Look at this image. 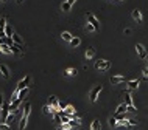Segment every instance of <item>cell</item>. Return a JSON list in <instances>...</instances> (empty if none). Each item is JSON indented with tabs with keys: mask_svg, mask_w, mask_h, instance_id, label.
I'll return each instance as SVG.
<instances>
[{
	"mask_svg": "<svg viewBox=\"0 0 148 130\" xmlns=\"http://www.w3.org/2000/svg\"><path fill=\"white\" fill-rule=\"evenodd\" d=\"M53 118H55V122L58 124V127L62 124V121H61V116H59V113H53Z\"/></svg>",
	"mask_w": 148,
	"mask_h": 130,
	"instance_id": "cell-26",
	"label": "cell"
},
{
	"mask_svg": "<svg viewBox=\"0 0 148 130\" xmlns=\"http://www.w3.org/2000/svg\"><path fill=\"white\" fill-rule=\"evenodd\" d=\"M122 2H125V0H122Z\"/></svg>",
	"mask_w": 148,
	"mask_h": 130,
	"instance_id": "cell-42",
	"label": "cell"
},
{
	"mask_svg": "<svg viewBox=\"0 0 148 130\" xmlns=\"http://www.w3.org/2000/svg\"><path fill=\"white\" fill-rule=\"evenodd\" d=\"M0 107H2V104H0Z\"/></svg>",
	"mask_w": 148,
	"mask_h": 130,
	"instance_id": "cell-41",
	"label": "cell"
},
{
	"mask_svg": "<svg viewBox=\"0 0 148 130\" xmlns=\"http://www.w3.org/2000/svg\"><path fill=\"white\" fill-rule=\"evenodd\" d=\"M0 104L3 105V94H2V93H0Z\"/></svg>",
	"mask_w": 148,
	"mask_h": 130,
	"instance_id": "cell-37",
	"label": "cell"
},
{
	"mask_svg": "<svg viewBox=\"0 0 148 130\" xmlns=\"http://www.w3.org/2000/svg\"><path fill=\"white\" fill-rule=\"evenodd\" d=\"M0 74L3 76V79H10V68L6 65H0Z\"/></svg>",
	"mask_w": 148,
	"mask_h": 130,
	"instance_id": "cell-9",
	"label": "cell"
},
{
	"mask_svg": "<svg viewBox=\"0 0 148 130\" xmlns=\"http://www.w3.org/2000/svg\"><path fill=\"white\" fill-rule=\"evenodd\" d=\"M50 104H52V109H53V112H56V113L62 112V109H61V104H59V101H58V98H56V96H50Z\"/></svg>",
	"mask_w": 148,
	"mask_h": 130,
	"instance_id": "cell-3",
	"label": "cell"
},
{
	"mask_svg": "<svg viewBox=\"0 0 148 130\" xmlns=\"http://www.w3.org/2000/svg\"><path fill=\"white\" fill-rule=\"evenodd\" d=\"M87 23H90L95 28V31H98L100 29V22H98V19L94 16V14H87Z\"/></svg>",
	"mask_w": 148,
	"mask_h": 130,
	"instance_id": "cell-4",
	"label": "cell"
},
{
	"mask_svg": "<svg viewBox=\"0 0 148 130\" xmlns=\"http://www.w3.org/2000/svg\"><path fill=\"white\" fill-rule=\"evenodd\" d=\"M10 48H11V53H14V54H20V53L24 51V47H19V45H16L14 42L10 45Z\"/></svg>",
	"mask_w": 148,
	"mask_h": 130,
	"instance_id": "cell-11",
	"label": "cell"
},
{
	"mask_svg": "<svg viewBox=\"0 0 148 130\" xmlns=\"http://www.w3.org/2000/svg\"><path fill=\"white\" fill-rule=\"evenodd\" d=\"M0 2H5V0H0Z\"/></svg>",
	"mask_w": 148,
	"mask_h": 130,
	"instance_id": "cell-40",
	"label": "cell"
},
{
	"mask_svg": "<svg viewBox=\"0 0 148 130\" xmlns=\"http://www.w3.org/2000/svg\"><path fill=\"white\" fill-rule=\"evenodd\" d=\"M101 88H103V85H95L92 90H90V102H97L98 94H100Z\"/></svg>",
	"mask_w": 148,
	"mask_h": 130,
	"instance_id": "cell-2",
	"label": "cell"
},
{
	"mask_svg": "<svg viewBox=\"0 0 148 130\" xmlns=\"http://www.w3.org/2000/svg\"><path fill=\"white\" fill-rule=\"evenodd\" d=\"M22 104V101L20 99H16V101H11V104L8 107V112L10 113H16L17 112V109H19V105Z\"/></svg>",
	"mask_w": 148,
	"mask_h": 130,
	"instance_id": "cell-7",
	"label": "cell"
},
{
	"mask_svg": "<svg viewBox=\"0 0 148 130\" xmlns=\"http://www.w3.org/2000/svg\"><path fill=\"white\" fill-rule=\"evenodd\" d=\"M67 3H70V5H73V3H75V0H67Z\"/></svg>",
	"mask_w": 148,
	"mask_h": 130,
	"instance_id": "cell-38",
	"label": "cell"
},
{
	"mask_svg": "<svg viewBox=\"0 0 148 130\" xmlns=\"http://www.w3.org/2000/svg\"><path fill=\"white\" fill-rule=\"evenodd\" d=\"M122 82H125V76H122V74H117V76H112L111 78V84H122Z\"/></svg>",
	"mask_w": 148,
	"mask_h": 130,
	"instance_id": "cell-12",
	"label": "cell"
},
{
	"mask_svg": "<svg viewBox=\"0 0 148 130\" xmlns=\"http://www.w3.org/2000/svg\"><path fill=\"white\" fill-rule=\"evenodd\" d=\"M86 29H87V31H95V28H94V26L90 25V23H87V25H86Z\"/></svg>",
	"mask_w": 148,
	"mask_h": 130,
	"instance_id": "cell-34",
	"label": "cell"
},
{
	"mask_svg": "<svg viewBox=\"0 0 148 130\" xmlns=\"http://www.w3.org/2000/svg\"><path fill=\"white\" fill-rule=\"evenodd\" d=\"M26 93H28V87H26V88H24V90H20V91H19V96H17V99H20V101H22V99H24V98L26 96Z\"/></svg>",
	"mask_w": 148,
	"mask_h": 130,
	"instance_id": "cell-25",
	"label": "cell"
},
{
	"mask_svg": "<svg viewBox=\"0 0 148 130\" xmlns=\"http://www.w3.org/2000/svg\"><path fill=\"white\" fill-rule=\"evenodd\" d=\"M5 36H6V39H11L13 37V28L6 23V26H5Z\"/></svg>",
	"mask_w": 148,
	"mask_h": 130,
	"instance_id": "cell-18",
	"label": "cell"
},
{
	"mask_svg": "<svg viewBox=\"0 0 148 130\" xmlns=\"http://www.w3.org/2000/svg\"><path fill=\"white\" fill-rule=\"evenodd\" d=\"M125 104H126L128 107H131V105H134L132 104V98H131V94H130V91H125Z\"/></svg>",
	"mask_w": 148,
	"mask_h": 130,
	"instance_id": "cell-15",
	"label": "cell"
},
{
	"mask_svg": "<svg viewBox=\"0 0 148 130\" xmlns=\"http://www.w3.org/2000/svg\"><path fill=\"white\" fill-rule=\"evenodd\" d=\"M94 54H95V50H94L92 47H89V48H87V51H86V59H92V57H94Z\"/></svg>",
	"mask_w": 148,
	"mask_h": 130,
	"instance_id": "cell-19",
	"label": "cell"
},
{
	"mask_svg": "<svg viewBox=\"0 0 148 130\" xmlns=\"http://www.w3.org/2000/svg\"><path fill=\"white\" fill-rule=\"evenodd\" d=\"M100 129H101L100 119H94L92 121V125H90V130H100Z\"/></svg>",
	"mask_w": 148,
	"mask_h": 130,
	"instance_id": "cell-17",
	"label": "cell"
},
{
	"mask_svg": "<svg viewBox=\"0 0 148 130\" xmlns=\"http://www.w3.org/2000/svg\"><path fill=\"white\" fill-rule=\"evenodd\" d=\"M61 36H62V39H64V40H67V42H70L72 39H73V37H72V34H70L69 31H62Z\"/></svg>",
	"mask_w": 148,
	"mask_h": 130,
	"instance_id": "cell-23",
	"label": "cell"
},
{
	"mask_svg": "<svg viewBox=\"0 0 148 130\" xmlns=\"http://www.w3.org/2000/svg\"><path fill=\"white\" fill-rule=\"evenodd\" d=\"M30 81H31V78H30V76H25V79H22V81L17 84V87H16V91H17V93H19L20 90L26 88V87H28V84H30Z\"/></svg>",
	"mask_w": 148,
	"mask_h": 130,
	"instance_id": "cell-6",
	"label": "cell"
},
{
	"mask_svg": "<svg viewBox=\"0 0 148 130\" xmlns=\"http://www.w3.org/2000/svg\"><path fill=\"white\" fill-rule=\"evenodd\" d=\"M140 85V81L139 79H132V81H128V88L130 90H137Z\"/></svg>",
	"mask_w": 148,
	"mask_h": 130,
	"instance_id": "cell-10",
	"label": "cell"
},
{
	"mask_svg": "<svg viewBox=\"0 0 148 130\" xmlns=\"http://www.w3.org/2000/svg\"><path fill=\"white\" fill-rule=\"evenodd\" d=\"M0 51L5 53V54H11V48H10L6 44H2V45H0Z\"/></svg>",
	"mask_w": 148,
	"mask_h": 130,
	"instance_id": "cell-20",
	"label": "cell"
},
{
	"mask_svg": "<svg viewBox=\"0 0 148 130\" xmlns=\"http://www.w3.org/2000/svg\"><path fill=\"white\" fill-rule=\"evenodd\" d=\"M16 2H17V3H22V2H24V0H16Z\"/></svg>",
	"mask_w": 148,
	"mask_h": 130,
	"instance_id": "cell-39",
	"label": "cell"
},
{
	"mask_svg": "<svg viewBox=\"0 0 148 130\" xmlns=\"http://www.w3.org/2000/svg\"><path fill=\"white\" fill-rule=\"evenodd\" d=\"M109 67H111V62H109V60L101 59V60H97V62H95V68H97V70H108Z\"/></svg>",
	"mask_w": 148,
	"mask_h": 130,
	"instance_id": "cell-5",
	"label": "cell"
},
{
	"mask_svg": "<svg viewBox=\"0 0 148 130\" xmlns=\"http://www.w3.org/2000/svg\"><path fill=\"white\" fill-rule=\"evenodd\" d=\"M117 127H128V119H119L117 121Z\"/></svg>",
	"mask_w": 148,
	"mask_h": 130,
	"instance_id": "cell-24",
	"label": "cell"
},
{
	"mask_svg": "<svg viewBox=\"0 0 148 130\" xmlns=\"http://www.w3.org/2000/svg\"><path fill=\"white\" fill-rule=\"evenodd\" d=\"M136 51H137V54H139L140 59H145V57H147V51H145V48H143V45L137 44V45H136Z\"/></svg>",
	"mask_w": 148,
	"mask_h": 130,
	"instance_id": "cell-8",
	"label": "cell"
},
{
	"mask_svg": "<svg viewBox=\"0 0 148 130\" xmlns=\"http://www.w3.org/2000/svg\"><path fill=\"white\" fill-rule=\"evenodd\" d=\"M30 112H31V102H25L24 113H22V119H20V122H19V130H24L25 129L26 121H28V116H30Z\"/></svg>",
	"mask_w": 148,
	"mask_h": 130,
	"instance_id": "cell-1",
	"label": "cell"
},
{
	"mask_svg": "<svg viewBox=\"0 0 148 130\" xmlns=\"http://www.w3.org/2000/svg\"><path fill=\"white\" fill-rule=\"evenodd\" d=\"M139 122L137 119H128V127H134V125H137Z\"/></svg>",
	"mask_w": 148,
	"mask_h": 130,
	"instance_id": "cell-32",
	"label": "cell"
},
{
	"mask_svg": "<svg viewBox=\"0 0 148 130\" xmlns=\"http://www.w3.org/2000/svg\"><path fill=\"white\" fill-rule=\"evenodd\" d=\"M109 125H111V127H117V119H115V116H111V118H109Z\"/></svg>",
	"mask_w": 148,
	"mask_h": 130,
	"instance_id": "cell-30",
	"label": "cell"
},
{
	"mask_svg": "<svg viewBox=\"0 0 148 130\" xmlns=\"http://www.w3.org/2000/svg\"><path fill=\"white\" fill-rule=\"evenodd\" d=\"M13 119H14V113H8V115H6V119H5V124L11 125V124H13Z\"/></svg>",
	"mask_w": 148,
	"mask_h": 130,
	"instance_id": "cell-22",
	"label": "cell"
},
{
	"mask_svg": "<svg viewBox=\"0 0 148 130\" xmlns=\"http://www.w3.org/2000/svg\"><path fill=\"white\" fill-rule=\"evenodd\" d=\"M126 110H128V105L123 102V104H120L119 107H117V110H115V113H114V115H125Z\"/></svg>",
	"mask_w": 148,
	"mask_h": 130,
	"instance_id": "cell-14",
	"label": "cell"
},
{
	"mask_svg": "<svg viewBox=\"0 0 148 130\" xmlns=\"http://www.w3.org/2000/svg\"><path fill=\"white\" fill-rule=\"evenodd\" d=\"M64 113H66V115H73V113H75V109H73L72 105H67L66 110H64Z\"/></svg>",
	"mask_w": 148,
	"mask_h": 130,
	"instance_id": "cell-28",
	"label": "cell"
},
{
	"mask_svg": "<svg viewBox=\"0 0 148 130\" xmlns=\"http://www.w3.org/2000/svg\"><path fill=\"white\" fill-rule=\"evenodd\" d=\"M143 78H148V67L143 70Z\"/></svg>",
	"mask_w": 148,
	"mask_h": 130,
	"instance_id": "cell-36",
	"label": "cell"
},
{
	"mask_svg": "<svg viewBox=\"0 0 148 130\" xmlns=\"http://www.w3.org/2000/svg\"><path fill=\"white\" fill-rule=\"evenodd\" d=\"M126 112H131V113H136V107L134 105H131V107H128V110Z\"/></svg>",
	"mask_w": 148,
	"mask_h": 130,
	"instance_id": "cell-35",
	"label": "cell"
},
{
	"mask_svg": "<svg viewBox=\"0 0 148 130\" xmlns=\"http://www.w3.org/2000/svg\"><path fill=\"white\" fill-rule=\"evenodd\" d=\"M77 73H78L77 68H67V70L64 71V74H66V76H75Z\"/></svg>",
	"mask_w": 148,
	"mask_h": 130,
	"instance_id": "cell-21",
	"label": "cell"
},
{
	"mask_svg": "<svg viewBox=\"0 0 148 130\" xmlns=\"http://www.w3.org/2000/svg\"><path fill=\"white\" fill-rule=\"evenodd\" d=\"M147 64H148V60H147Z\"/></svg>",
	"mask_w": 148,
	"mask_h": 130,
	"instance_id": "cell-43",
	"label": "cell"
},
{
	"mask_svg": "<svg viewBox=\"0 0 148 130\" xmlns=\"http://www.w3.org/2000/svg\"><path fill=\"white\" fill-rule=\"evenodd\" d=\"M70 8H72V5H70V3L62 2V11H70Z\"/></svg>",
	"mask_w": 148,
	"mask_h": 130,
	"instance_id": "cell-31",
	"label": "cell"
},
{
	"mask_svg": "<svg viewBox=\"0 0 148 130\" xmlns=\"http://www.w3.org/2000/svg\"><path fill=\"white\" fill-rule=\"evenodd\" d=\"M11 39H13V42L16 45H19V47H24V40L20 39V36H19L17 33H13V37H11Z\"/></svg>",
	"mask_w": 148,
	"mask_h": 130,
	"instance_id": "cell-13",
	"label": "cell"
},
{
	"mask_svg": "<svg viewBox=\"0 0 148 130\" xmlns=\"http://www.w3.org/2000/svg\"><path fill=\"white\" fill-rule=\"evenodd\" d=\"M132 17H134L136 20L139 22V23H140V22L143 20V16H142V13H140L139 9H134V11H132Z\"/></svg>",
	"mask_w": 148,
	"mask_h": 130,
	"instance_id": "cell-16",
	"label": "cell"
},
{
	"mask_svg": "<svg viewBox=\"0 0 148 130\" xmlns=\"http://www.w3.org/2000/svg\"><path fill=\"white\" fill-rule=\"evenodd\" d=\"M0 130H10V125L8 124H0Z\"/></svg>",
	"mask_w": 148,
	"mask_h": 130,
	"instance_id": "cell-33",
	"label": "cell"
},
{
	"mask_svg": "<svg viewBox=\"0 0 148 130\" xmlns=\"http://www.w3.org/2000/svg\"><path fill=\"white\" fill-rule=\"evenodd\" d=\"M79 44H81V40H79V37H73V39L70 40V45H72V47H78Z\"/></svg>",
	"mask_w": 148,
	"mask_h": 130,
	"instance_id": "cell-27",
	"label": "cell"
},
{
	"mask_svg": "<svg viewBox=\"0 0 148 130\" xmlns=\"http://www.w3.org/2000/svg\"><path fill=\"white\" fill-rule=\"evenodd\" d=\"M69 124H70V127H78V125L81 124V121H79V119H70Z\"/></svg>",
	"mask_w": 148,
	"mask_h": 130,
	"instance_id": "cell-29",
	"label": "cell"
}]
</instances>
